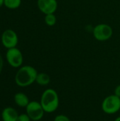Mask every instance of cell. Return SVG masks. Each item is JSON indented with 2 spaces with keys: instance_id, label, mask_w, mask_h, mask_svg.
Listing matches in <instances>:
<instances>
[{
  "instance_id": "4fadbf2b",
  "label": "cell",
  "mask_w": 120,
  "mask_h": 121,
  "mask_svg": "<svg viewBox=\"0 0 120 121\" xmlns=\"http://www.w3.org/2000/svg\"><path fill=\"white\" fill-rule=\"evenodd\" d=\"M45 22L48 26H53L57 23V17L54 13H50L45 15Z\"/></svg>"
},
{
  "instance_id": "e0dca14e",
  "label": "cell",
  "mask_w": 120,
  "mask_h": 121,
  "mask_svg": "<svg viewBox=\"0 0 120 121\" xmlns=\"http://www.w3.org/2000/svg\"><path fill=\"white\" fill-rule=\"evenodd\" d=\"M3 65H4V62H3V59H2V57L1 55H0V74L2 71V68H3Z\"/></svg>"
},
{
  "instance_id": "277c9868",
  "label": "cell",
  "mask_w": 120,
  "mask_h": 121,
  "mask_svg": "<svg viewBox=\"0 0 120 121\" xmlns=\"http://www.w3.org/2000/svg\"><path fill=\"white\" fill-rule=\"evenodd\" d=\"M25 108L27 115L33 121H38L41 120L44 116V113H45L40 102H37L35 101H30Z\"/></svg>"
},
{
  "instance_id": "d6986e66",
  "label": "cell",
  "mask_w": 120,
  "mask_h": 121,
  "mask_svg": "<svg viewBox=\"0 0 120 121\" xmlns=\"http://www.w3.org/2000/svg\"><path fill=\"white\" fill-rule=\"evenodd\" d=\"M115 121H120V116L117 117V118L115 120Z\"/></svg>"
},
{
  "instance_id": "30bf717a",
  "label": "cell",
  "mask_w": 120,
  "mask_h": 121,
  "mask_svg": "<svg viewBox=\"0 0 120 121\" xmlns=\"http://www.w3.org/2000/svg\"><path fill=\"white\" fill-rule=\"evenodd\" d=\"M14 101L18 106L22 108H25L30 103L28 96L23 92H18L15 94Z\"/></svg>"
},
{
  "instance_id": "9c48e42d",
  "label": "cell",
  "mask_w": 120,
  "mask_h": 121,
  "mask_svg": "<svg viewBox=\"0 0 120 121\" xmlns=\"http://www.w3.org/2000/svg\"><path fill=\"white\" fill-rule=\"evenodd\" d=\"M18 117L17 111L12 107H6L1 112V119L3 121H16Z\"/></svg>"
},
{
  "instance_id": "3957f363",
  "label": "cell",
  "mask_w": 120,
  "mask_h": 121,
  "mask_svg": "<svg viewBox=\"0 0 120 121\" xmlns=\"http://www.w3.org/2000/svg\"><path fill=\"white\" fill-rule=\"evenodd\" d=\"M101 107L106 114H115L120 110V98L115 94L110 95L104 99Z\"/></svg>"
},
{
  "instance_id": "7c38bea8",
  "label": "cell",
  "mask_w": 120,
  "mask_h": 121,
  "mask_svg": "<svg viewBox=\"0 0 120 121\" xmlns=\"http://www.w3.org/2000/svg\"><path fill=\"white\" fill-rule=\"evenodd\" d=\"M21 0H4V6L10 9H15L21 6Z\"/></svg>"
},
{
  "instance_id": "ac0fdd59",
  "label": "cell",
  "mask_w": 120,
  "mask_h": 121,
  "mask_svg": "<svg viewBox=\"0 0 120 121\" xmlns=\"http://www.w3.org/2000/svg\"><path fill=\"white\" fill-rule=\"evenodd\" d=\"M4 0H0V7H1L4 5Z\"/></svg>"
},
{
  "instance_id": "ba28073f",
  "label": "cell",
  "mask_w": 120,
  "mask_h": 121,
  "mask_svg": "<svg viewBox=\"0 0 120 121\" xmlns=\"http://www.w3.org/2000/svg\"><path fill=\"white\" fill-rule=\"evenodd\" d=\"M37 6L41 12L45 15L54 13L57 9V0H37Z\"/></svg>"
},
{
  "instance_id": "2e32d148",
  "label": "cell",
  "mask_w": 120,
  "mask_h": 121,
  "mask_svg": "<svg viewBox=\"0 0 120 121\" xmlns=\"http://www.w3.org/2000/svg\"><path fill=\"white\" fill-rule=\"evenodd\" d=\"M114 93H115V94H114L115 95H116L117 96H118V97H120V84L117 85V86L115 87Z\"/></svg>"
},
{
  "instance_id": "9a60e30c",
  "label": "cell",
  "mask_w": 120,
  "mask_h": 121,
  "mask_svg": "<svg viewBox=\"0 0 120 121\" xmlns=\"http://www.w3.org/2000/svg\"><path fill=\"white\" fill-rule=\"evenodd\" d=\"M16 121H31V119L27 115V113H23V114L18 115V117Z\"/></svg>"
},
{
  "instance_id": "5bb4252c",
  "label": "cell",
  "mask_w": 120,
  "mask_h": 121,
  "mask_svg": "<svg viewBox=\"0 0 120 121\" xmlns=\"http://www.w3.org/2000/svg\"><path fill=\"white\" fill-rule=\"evenodd\" d=\"M54 121H71L69 118L68 116H66V115H63V114H59L57 115L54 119Z\"/></svg>"
},
{
  "instance_id": "52a82bcc",
  "label": "cell",
  "mask_w": 120,
  "mask_h": 121,
  "mask_svg": "<svg viewBox=\"0 0 120 121\" xmlns=\"http://www.w3.org/2000/svg\"><path fill=\"white\" fill-rule=\"evenodd\" d=\"M18 38L17 34L11 29L6 30L1 35L2 45L8 49L16 48L18 44Z\"/></svg>"
},
{
  "instance_id": "6da1fadb",
  "label": "cell",
  "mask_w": 120,
  "mask_h": 121,
  "mask_svg": "<svg viewBox=\"0 0 120 121\" xmlns=\"http://www.w3.org/2000/svg\"><path fill=\"white\" fill-rule=\"evenodd\" d=\"M37 74V70L32 66L21 67L16 74V84L21 87L28 86L35 82Z\"/></svg>"
},
{
  "instance_id": "7a4b0ae2",
  "label": "cell",
  "mask_w": 120,
  "mask_h": 121,
  "mask_svg": "<svg viewBox=\"0 0 120 121\" xmlns=\"http://www.w3.org/2000/svg\"><path fill=\"white\" fill-rule=\"evenodd\" d=\"M40 104L45 113L54 112L59 105V98L57 92L52 89L45 90L40 98Z\"/></svg>"
},
{
  "instance_id": "8fae6325",
  "label": "cell",
  "mask_w": 120,
  "mask_h": 121,
  "mask_svg": "<svg viewBox=\"0 0 120 121\" xmlns=\"http://www.w3.org/2000/svg\"><path fill=\"white\" fill-rule=\"evenodd\" d=\"M35 82L40 86H47L50 82V77L44 72L38 73L36 77Z\"/></svg>"
},
{
  "instance_id": "8992f818",
  "label": "cell",
  "mask_w": 120,
  "mask_h": 121,
  "mask_svg": "<svg viewBox=\"0 0 120 121\" xmlns=\"http://www.w3.org/2000/svg\"><path fill=\"white\" fill-rule=\"evenodd\" d=\"M6 57L8 63L11 67L15 68L21 67L23 61L22 52L16 48L8 49L6 54Z\"/></svg>"
},
{
  "instance_id": "5b68a950",
  "label": "cell",
  "mask_w": 120,
  "mask_h": 121,
  "mask_svg": "<svg viewBox=\"0 0 120 121\" xmlns=\"http://www.w3.org/2000/svg\"><path fill=\"white\" fill-rule=\"evenodd\" d=\"M93 36L98 41H106L113 34V30L110 26L106 23H100L93 28Z\"/></svg>"
}]
</instances>
